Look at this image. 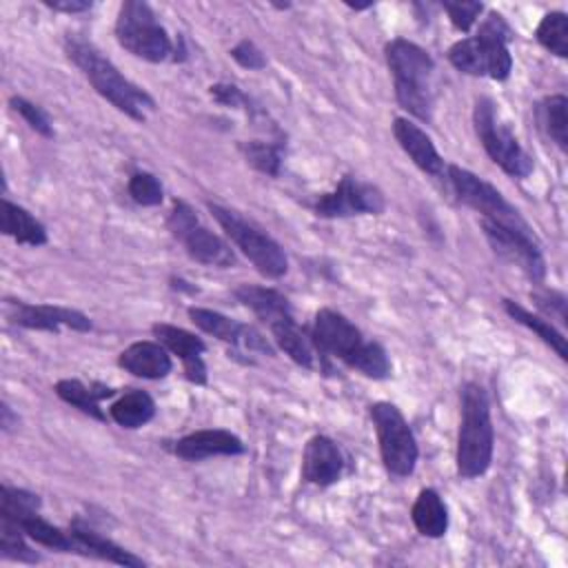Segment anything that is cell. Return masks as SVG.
<instances>
[{"label":"cell","mask_w":568,"mask_h":568,"mask_svg":"<svg viewBox=\"0 0 568 568\" xmlns=\"http://www.w3.org/2000/svg\"><path fill=\"white\" fill-rule=\"evenodd\" d=\"M311 339L324 357H337L371 379H386L393 371L386 348L375 339H366L346 315L333 308L315 313Z\"/></svg>","instance_id":"cell-1"},{"label":"cell","mask_w":568,"mask_h":568,"mask_svg":"<svg viewBox=\"0 0 568 568\" xmlns=\"http://www.w3.org/2000/svg\"><path fill=\"white\" fill-rule=\"evenodd\" d=\"M64 51L69 60L84 73L91 87L131 120L144 122L146 113L155 111V100L142 87L124 78L118 67L109 58H104L91 42L78 36H69L64 40Z\"/></svg>","instance_id":"cell-2"},{"label":"cell","mask_w":568,"mask_h":568,"mask_svg":"<svg viewBox=\"0 0 568 568\" xmlns=\"http://www.w3.org/2000/svg\"><path fill=\"white\" fill-rule=\"evenodd\" d=\"M462 419L457 433V475L464 479L481 477L493 462L495 428L490 419V402L481 384L468 382L459 393Z\"/></svg>","instance_id":"cell-3"},{"label":"cell","mask_w":568,"mask_h":568,"mask_svg":"<svg viewBox=\"0 0 568 568\" xmlns=\"http://www.w3.org/2000/svg\"><path fill=\"white\" fill-rule=\"evenodd\" d=\"M384 55L393 75L397 104L410 115H415L417 120L430 122L433 120L430 75L435 71V60L430 58V53L406 38H395L386 44Z\"/></svg>","instance_id":"cell-4"},{"label":"cell","mask_w":568,"mask_h":568,"mask_svg":"<svg viewBox=\"0 0 568 568\" xmlns=\"http://www.w3.org/2000/svg\"><path fill=\"white\" fill-rule=\"evenodd\" d=\"M206 206L226 233V237L246 255V260L255 266L257 273H262L268 280H277L288 271V257L284 248L268 233H264L260 226H255L253 222L244 220L240 213L226 206L213 202H209Z\"/></svg>","instance_id":"cell-5"},{"label":"cell","mask_w":568,"mask_h":568,"mask_svg":"<svg viewBox=\"0 0 568 568\" xmlns=\"http://www.w3.org/2000/svg\"><path fill=\"white\" fill-rule=\"evenodd\" d=\"M115 38L122 49L146 62H164L173 53V42L160 24L155 11L142 0L120 4L115 20Z\"/></svg>","instance_id":"cell-6"},{"label":"cell","mask_w":568,"mask_h":568,"mask_svg":"<svg viewBox=\"0 0 568 568\" xmlns=\"http://www.w3.org/2000/svg\"><path fill=\"white\" fill-rule=\"evenodd\" d=\"M368 413L377 433L384 468L395 477H408L415 470L419 448L406 417L390 402H375Z\"/></svg>","instance_id":"cell-7"},{"label":"cell","mask_w":568,"mask_h":568,"mask_svg":"<svg viewBox=\"0 0 568 568\" xmlns=\"http://www.w3.org/2000/svg\"><path fill=\"white\" fill-rule=\"evenodd\" d=\"M475 133L488 153V158L510 178L524 180L532 173V158L521 149L513 131L499 122L495 113V104L488 98H479L473 109Z\"/></svg>","instance_id":"cell-8"},{"label":"cell","mask_w":568,"mask_h":568,"mask_svg":"<svg viewBox=\"0 0 568 568\" xmlns=\"http://www.w3.org/2000/svg\"><path fill=\"white\" fill-rule=\"evenodd\" d=\"M446 175L457 193V197L468 204L470 209H475L477 213H481L484 220L490 222H499L506 226H515V229H530L528 222L521 217V213L484 178L475 175L473 171L459 166V164H448L446 166Z\"/></svg>","instance_id":"cell-9"},{"label":"cell","mask_w":568,"mask_h":568,"mask_svg":"<svg viewBox=\"0 0 568 568\" xmlns=\"http://www.w3.org/2000/svg\"><path fill=\"white\" fill-rule=\"evenodd\" d=\"M169 229L182 242L191 260L204 266H217V268H229L235 264V255L231 246L220 235L202 226L186 202L182 200L173 202V209L169 215Z\"/></svg>","instance_id":"cell-10"},{"label":"cell","mask_w":568,"mask_h":568,"mask_svg":"<svg viewBox=\"0 0 568 568\" xmlns=\"http://www.w3.org/2000/svg\"><path fill=\"white\" fill-rule=\"evenodd\" d=\"M481 231L493 251L519 266L532 282H541L546 277V262L532 229H515L481 217Z\"/></svg>","instance_id":"cell-11"},{"label":"cell","mask_w":568,"mask_h":568,"mask_svg":"<svg viewBox=\"0 0 568 568\" xmlns=\"http://www.w3.org/2000/svg\"><path fill=\"white\" fill-rule=\"evenodd\" d=\"M386 209L384 193L364 180L344 175L337 186L322 193L313 206L320 217H351V215H379Z\"/></svg>","instance_id":"cell-12"},{"label":"cell","mask_w":568,"mask_h":568,"mask_svg":"<svg viewBox=\"0 0 568 568\" xmlns=\"http://www.w3.org/2000/svg\"><path fill=\"white\" fill-rule=\"evenodd\" d=\"M4 315L9 322L22 326V328H33V331H49V333H60L62 326L71 331L87 333L91 331V320L67 306H53V304H29L22 300H7L4 302Z\"/></svg>","instance_id":"cell-13"},{"label":"cell","mask_w":568,"mask_h":568,"mask_svg":"<svg viewBox=\"0 0 568 568\" xmlns=\"http://www.w3.org/2000/svg\"><path fill=\"white\" fill-rule=\"evenodd\" d=\"M189 317L200 331H204V333H209V335H213V337H217V339H222L231 346L244 348L248 353L260 351V353L273 355L271 344L266 342V337L257 328H253L248 324H242L237 320H231L224 313L202 308V306H191Z\"/></svg>","instance_id":"cell-14"},{"label":"cell","mask_w":568,"mask_h":568,"mask_svg":"<svg viewBox=\"0 0 568 568\" xmlns=\"http://www.w3.org/2000/svg\"><path fill=\"white\" fill-rule=\"evenodd\" d=\"M151 333L153 337L173 355H178L184 364V375L189 382L193 384H206V364L202 359L204 351H206V344L195 335V333H189L180 326H173V324H164V322H158L151 326Z\"/></svg>","instance_id":"cell-15"},{"label":"cell","mask_w":568,"mask_h":568,"mask_svg":"<svg viewBox=\"0 0 568 568\" xmlns=\"http://www.w3.org/2000/svg\"><path fill=\"white\" fill-rule=\"evenodd\" d=\"M475 38L479 40L486 55V75L493 80H506L513 71V55L508 42L513 40V31L501 13L490 11L488 18L479 24Z\"/></svg>","instance_id":"cell-16"},{"label":"cell","mask_w":568,"mask_h":568,"mask_svg":"<svg viewBox=\"0 0 568 568\" xmlns=\"http://www.w3.org/2000/svg\"><path fill=\"white\" fill-rule=\"evenodd\" d=\"M342 470H344V457L339 446L326 435H313L304 446L302 479L313 486L326 488L339 481Z\"/></svg>","instance_id":"cell-17"},{"label":"cell","mask_w":568,"mask_h":568,"mask_svg":"<svg viewBox=\"0 0 568 568\" xmlns=\"http://www.w3.org/2000/svg\"><path fill=\"white\" fill-rule=\"evenodd\" d=\"M246 448L242 439L224 428H204L180 437L173 444V453L186 462H200L217 455H242Z\"/></svg>","instance_id":"cell-18"},{"label":"cell","mask_w":568,"mask_h":568,"mask_svg":"<svg viewBox=\"0 0 568 568\" xmlns=\"http://www.w3.org/2000/svg\"><path fill=\"white\" fill-rule=\"evenodd\" d=\"M69 535H71V552H78V555H84V557H95V559L111 561V564L126 566V568L146 566L144 559L124 550L122 546H118L109 537L100 535L98 530H93L91 526H87L80 519H73L69 524Z\"/></svg>","instance_id":"cell-19"},{"label":"cell","mask_w":568,"mask_h":568,"mask_svg":"<svg viewBox=\"0 0 568 568\" xmlns=\"http://www.w3.org/2000/svg\"><path fill=\"white\" fill-rule=\"evenodd\" d=\"M393 135L417 169H422L424 173H428L433 178L444 175V169H446L444 158L439 155L430 135L422 126H417L413 120L399 115L393 120Z\"/></svg>","instance_id":"cell-20"},{"label":"cell","mask_w":568,"mask_h":568,"mask_svg":"<svg viewBox=\"0 0 568 568\" xmlns=\"http://www.w3.org/2000/svg\"><path fill=\"white\" fill-rule=\"evenodd\" d=\"M118 364L142 379H162L171 373L173 362L169 351L160 344V342H149V339H140L129 344L120 357Z\"/></svg>","instance_id":"cell-21"},{"label":"cell","mask_w":568,"mask_h":568,"mask_svg":"<svg viewBox=\"0 0 568 568\" xmlns=\"http://www.w3.org/2000/svg\"><path fill=\"white\" fill-rule=\"evenodd\" d=\"M273 342L280 351H284L297 366L315 368V344L313 339L300 328L293 313L277 317L268 324Z\"/></svg>","instance_id":"cell-22"},{"label":"cell","mask_w":568,"mask_h":568,"mask_svg":"<svg viewBox=\"0 0 568 568\" xmlns=\"http://www.w3.org/2000/svg\"><path fill=\"white\" fill-rule=\"evenodd\" d=\"M0 231L27 246H42L49 240L44 224L38 222L24 206L13 204L7 197L0 204Z\"/></svg>","instance_id":"cell-23"},{"label":"cell","mask_w":568,"mask_h":568,"mask_svg":"<svg viewBox=\"0 0 568 568\" xmlns=\"http://www.w3.org/2000/svg\"><path fill=\"white\" fill-rule=\"evenodd\" d=\"M410 517H413L415 528L424 537L437 539V537H444L448 530V508H446L444 499L439 497V493L433 488L419 490V495L410 508Z\"/></svg>","instance_id":"cell-24"},{"label":"cell","mask_w":568,"mask_h":568,"mask_svg":"<svg viewBox=\"0 0 568 568\" xmlns=\"http://www.w3.org/2000/svg\"><path fill=\"white\" fill-rule=\"evenodd\" d=\"M235 300L240 304H244L246 308H251L266 326L291 313V304L288 300L277 291V288H268V286H255V284H240L233 291Z\"/></svg>","instance_id":"cell-25"},{"label":"cell","mask_w":568,"mask_h":568,"mask_svg":"<svg viewBox=\"0 0 568 568\" xmlns=\"http://www.w3.org/2000/svg\"><path fill=\"white\" fill-rule=\"evenodd\" d=\"M111 419L122 428H142L155 415V402L140 388H126L109 408Z\"/></svg>","instance_id":"cell-26"},{"label":"cell","mask_w":568,"mask_h":568,"mask_svg":"<svg viewBox=\"0 0 568 568\" xmlns=\"http://www.w3.org/2000/svg\"><path fill=\"white\" fill-rule=\"evenodd\" d=\"M115 390L109 388V386H84L80 379H60L55 384V395L80 408L82 413L95 417V419H104V413L100 408V399L104 397H111Z\"/></svg>","instance_id":"cell-27"},{"label":"cell","mask_w":568,"mask_h":568,"mask_svg":"<svg viewBox=\"0 0 568 568\" xmlns=\"http://www.w3.org/2000/svg\"><path fill=\"white\" fill-rule=\"evenodd\" d=\"M504 311H506L517 324L530 328L537 337H541L561 359H568L566 337H564V333H559V331L550 324V320H544V317L530 313L528 308H524L521 304H517V302H513V300H504Z\"/></svg>","instance_id":"cell-28"},{"label":"cell","mask_w":568,"mask_h":568,"mask_svg":"<svg viewBox=\"0 0 568 568\" xmlns=\"http://www.w3.org/2000/svg\"><path fill=\"white\" fill-rule=\"evenodd\" d=\"M537 42L555 53L557 58L568 55V16L564 11H550L541 18V22L535 29Z\"/></svg>","instance_id":"cell-29"},{"label":"cell","mask_w":568,"mask_h":568,"mask_svg":"<svg viewBox=\"0 0 568 568\" xmlns=\"http://www.w3.org/2000/svg\"><path fill=\"white\" fill-rule=\"evenodd\" d=\"M541 122L552 142L566 151L568 149V100L566 95H548L541 102Z\"/></svg>","instance_id":"cell-30"},{"label":"cell","mask_w":568,"mask_h":568,"mask_svg":"<svg viewBox=\"0 0 568 568\" xmlns=\"http://www.w3.org/2000/svg\"><path fill=\"white\" fill-rule=\"evenodd\" d=\"M240 151L244 155V160L257 169L264 175L277 178L280 169H282V144H273V142H262V140H251V142H242Z\"/></svg>","instance_id":"cell-31"},{"label":"cell","mask_w":568,"mask_h":568,"mask_svg":"<svg viewBox=\"0 0 568 568\" xmlns=\"http://www.w3.org/2000/svg\"><path fill=\"white\" fill-rule=\"evenodd\" d=\"M448 60L462 73L486 75V55H484V49H481V44L475 36L457 40L448 49Z\"/></svg>","instance_id":"cell-32"},{"label":"cell","mask_w":568,"mask_h":568,"mask_svg":"<svg viewBox=\"0 0 568 568\" xmlns=\"http://www.w3.org/2000/svg\"><path fill=\"white\" fill-rule=\"evenodd\" d=\"M24 537L27 535L22 532V528L16 521L0 517V557L2 559L22 561V564L40 561V557L29 548Z\"/></svg>","instance_id":"cell-33"},{"label":"cell","mask_w":568,"mask_h":568,"mask_svg":"<svg viewBox=\"0 0 568 568\" xmlns=\"http://www.w3.org/2000/svg\"><path fill=\"white\" fill-rule=\"evenodd\" d=\"M129 195L133 202L142 204V206H158L164 200V189L160 184V180L153 173L146 171H138L129 178Z\"/></svg>","instance_id":"cell-34"},{"label":"cell","mask_w":568,"mask_h":568,"mask_svg":"<svg viewBox=\"0 0 568 568\" xmlns=\"http://www.w3.org/2000/svg\"><path fill=\"white\" fill-rule=\"evenodd\" d=\"M9 104H11V109H13L16 113H20V118H22L36 133H40V135H44V138H53V124H51V120H49V115H47V111H44L42 106L33 104V102H29L27 98H20V95H13V98L9 100Z\"/></svg>","instance_id":"cell-35"},{"label":"cell","mask_w":568,"mask_h":568,"mask_svg":"<svg viewBox=\"0 0 568 568\" xmlns=\"http://www.w3.org/2000/svg\"><path fill=\"white\" fill-rule=\"evenodd\" d=\"M442 9L448 13V20L457 31H468L479 20L484 4L470 0H444Z\"/></svg>","instance_id":"cell-36"},{"label":"cell","mask_w":568,"mask_h":568,"mask_svg":"<svg viewBox=\"0 0 568 568\" xmlns=\"http://www.w3.org/2000/svg\"><path fill=\"white\" fill-rule=\"evenodd\" d=\"M231 58L244 67V69H251V71H260L266 67V58L264 53L260 51V47L253 42V40H242L237 42L233 49H231Z\"/></svg>","instance_id":"cell-37"},{"label":"cell","mask_w":568,"mask_h":568,"mask_svg":"<svg viewBox=\"0 0 568 568\" xmlns=\"http://www.w3.org/2000/svg\"><path fill=\"white\" fill-rule=\"evenodd\" d=\"M209 93H211V98H213L217 104H224V106L237 109V106L248 104V100H246V95L242 93V89L235 87V84H229V82L211 84V87H209Z\"/></svg>","instance_id":"cell-38"},{"label":"cell","mask_w":568,"mask_h":568,"mask_svg":"<svg viewBox=\"0 0 568 568\" xmlns=\"http://www.w3.org/2000/svg\"><path fill=\"white\" fill-rule=\"evenodd\" d=\"M535 302L541 311H546L548 315H557L561 322H566V297L557 291H544V293H535Z\"/></svg>","instance_id":"cell-39"},{"label":"cell","mask_w":568,"mask_h":568,"mask_svg":"<svg viewBox=\"0 0 568 568\" xmlns=\"http://www.w3.org/2000/svg\"><path fill=\"white\" fill-rule=\"evenodd\" d=\"M44 4L49 9L62 11V13H82L93 7V2H89V0H44Z\"/></svg>","instance_id":"cell-40"},{"label":"cell","mask_w":568,"mask_h":568,"mask_svg":"<svg viewBox=\"0 0 568 568\" xmlns=\"http://www.w3.org/2000/svg\"><path fill=\"white\" fill-rule=\"evenodd\" d=\"M16 424H18V415L13 417L11 408L2 402V406H0V426H2V430H11Z\"/></svg>","instance_id":"cell-41"},{"label":"cell","mask_w":568,"mask_h":568,"mask_svg":"<svg viewBox=\"0 0 568 568\" xmlns=\"http://www.w3.org/2000/svg\"><path fill=\"white\" fill-rule=\"evenodd\" d=\"M351 9H355V11H362V9H371L373 7V2H364V4H348Z\"/></svg>","instance_id":"cell-42"}]
</instances>
